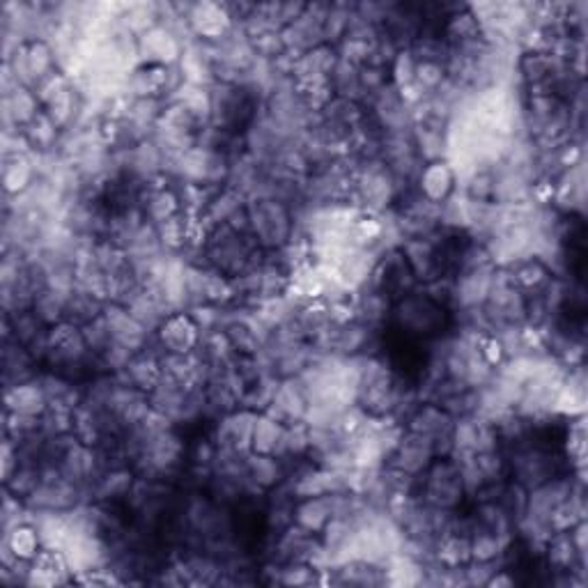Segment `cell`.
Returning <instances> with one entry per match:
<instances>
[{
  "label": "cell",
  "mask_w": 588,
  "mask_h": 588,
  "mask_svg": "<svg viewBox=\"0 0 588 588\" xmlns=\"http://www.w3.org/2000/svg\"><path fill=\"white\" fill-rule=\"evenodd\" d=\"M453 324L451 308L419 286L414 292L393 303L391 320L384 333L400 340V343L427 348L446 336Z\"/></svg>",
  "instance_id": "cell-1"
},
{
  "label": "cell",
  "mask_w": 588,
  "mask_h": 588,
  "mask_svg": "<svg viewBox=\"0 0 588 588\" xmlns=\"http://www.w3.org/2000/svg\"><path fill=\"white\" fill-rule=\"evenodd\" d=\"M262 258L265 251L260 249L254 235L237 230L230 224L209 228L200 251V262L224 274L230 281L256 271L262 265Z\"/></svg>",
  "instance_id": "cell-2"
},
{
  "label": "cell",
  "mask_w": 588,
  "mask_h": 588,
  "mask_svg": "<svg viewBox=\"0 0 588 588\" xmlns=\"http://www.w3.org/2000/svg\"><path fill=\"white\" fill-rule=\"evenodd\" d=\"M262 100L241 83L209 85V125L226 134L244 136L262 113Z\"/></svg>",
  "instance_id": "cell-3"
},
{
  "label": "cell",
  "mask_w": 588,
  "mask_h": 588,
  "mask_svg": "<svg viewBox=\"0 0 588 588\" xmlns=\"http://www.w3.org/2000/svg\"><path fill=\"white\" fill-rule=\"evenodd\" d=\"M249 233L262 251H281L297 235V212L276 196H254L246 203Z\"/></svg>",
  "instance_id": "cell-4"
},
{
  "label": "cell",
  "mask_w": 588,
  "mask_h": 588,
  "mask_svg": "<svg viewBox=\"0 0 588 588\" xmlns=\"http://www.w3.org/2000/svg\"><path fill=\"white\" fill-rule=\"evenodd\" d=\"M416 494L430 508L462 510L467 506V487L460 462L453 455H437L416 478Z\"/></svg>",
  "instance_id": "cell-5"
},
{
  "label": "cell",
  "mask_w": 588,
  "mask_h": 588,
  "mask_svg": "<svg viewBox=\"0 0 588 588\" xmlns=\"http://www.w3.org/2000/svg\"><path fill=\"white\" fill-rule=\"evenodd\" d=\"M481 318L487 333H502L526 324V297L502 267L494 271L489 292L481 306Z\"/></svg>",
  "instance_id": "cell-6"
},
{
  "label": "cell",
  "mask_w": 588,
  "mask_h": 588,
  "mask_svg": "<svg viewBox=\"0 0 588 588\" xmlns=\"http://www.w3.org/2000/svg\"><path fill=\"white\" fill-rule=\"evenodd\" d=\"M3 70L19 83L35 90L51 74L60 72L58 58L53 47L47 40H30L14 47L10 55H6Z\"/></svg>",
  "instance_id": "cell-7"
},
{
  "label": "cell",
  "mask_w": 588,
  "mask_h": 588,
  "mask_svg": "<svg viewBox=\"0 0 588 588\" xmlns=\"http://www.w3.org/2000/svg\"><path fill=\"white\" fill-rule=\"evenodd\" d=\"M365 288H373V290L382 292L393 303L419 288L416 276H414L405 254L400 251V246H393V249H386L380 254L375 269H373V274H370V281Z\"/></svg>",
  "instance_id": "cell-8"
},
{
  "label": "cell",
  "mask_w": 588,
  "mask_h": 588,
  "mask_svg": "<svg viewBox=\"0 0 588 588\" xmlns=\"http://www.w3.org/2000/svg\"><path fill=\"white\" fill-rule=\"evenodd\" d=\"M437 455L440 453H437L435 442L419 435V432L402 427L393 451L389 453V457L384 462V467H389L391 472H395L400 476L419 478Z\"/></svg>",
  "instance_id": "cell-9"
},
{
  "label": "cell",
  "mask_w": 588,
  "mask_h": 588,
  "mask_svg": "<svg viewBox=\"0 0 588 588\" xmlns=\"http://www.w3.org/2000/svg\"><path fill=\"white\" fill-rule=\"evenodd\" d=\"M455 416L432 400H419L412 412L402 421V427L419 432V435L435 442L440 455H451V435L455 427Z\"/></svg>",
  "instance_id": "cell-10"
},
{
  "label": "cell",
  "mask_w": 588,
  "mask_h": 588,
  "mask_svg": "<svg viewBox=\"0 0 588 588\" xmlns=\"http://www.w3.org/2000/svg\"><path fill=\"white\" fill-rule=\"evenodd\" d=\"M256 419H258L256 412L246 410V408H237L230 414L212 421L207 432H209L216 451L249 455Z\"/></svg>",
  "instance_id": "cell-11"
},
{
  "label": "cell",
  "mask_w": 588,
  "mask_h": 588,
  "mask_svg": "<svg viewBox=\"0 0 588 588\" xmlns=\"http://www.w3.org/2000/svg\"><path fill=\"white\" fill-rule=\"evenodd\" d=\"M331 3H306L303 14L281 30L286 51L295 58L324 44V19Z\"/></svg>",
  "instance_id": "cell-12"
},
{
  "label": "cell",
  "mask_w": 588,
  "mask_h": 588,
  "mask_svg": "<svg viewBox=\"0 0 588 588\" xmlns=\"http://www.w3.org/2000/svg\"><path fill=\"white\" fill-rule=\"evenodd\" d=\"M182 38L171 30L168 25L159 23L149 30H145L143 35L136 38V55L138 65H157V68H173L179 63L182 51H184Z\"/></svg>",
  "instance_id": "cell-13"
},
{
  "label": "cell",
  "mask_w": 588,
  "mask_h": 588,
  "mask_svg": "<svg viewBox=\"0 0 588 588\" xmlns=\"http://www.w3.org/2000/svg\"><path fill=\"white\" fill-rule=\"evenodd\" d=\"M184 19H187L192 38L205 44L221 42L235 30V21L230 19L224 3H209V0H203V3H189Z\"/></svg>",
  "instance_id": "cell-14"
},
{
  "label": "cell",
  "mask_w": 588,
  "mask_h": 588,
  "mask_svg": "<svg viewBox=\"0 0 588 588\" xmlns=\"http://www.w3.org/2000/svg\"><path fill=\"white\" fill-rule=\"evenodd\" d=\"M203 340V331L189 311L171 313L154 331V345L166 354H194Z\"/></svg>",
  "instance_id": "cell-15"
},
{
  "label": "cell",
  "mask_w": 588,
  "mask_h": 588,
  "mask_svg": "<svg viewBox=\"0 0 588 588\" xmlns=\"http://www.w3.org/2000/svg\"><path fill=\"white\" fill-rule=\"evenodd\" d=\"M437 235V233H435ZM412 237L400 241V251L405 254L419 286H430L435 281H442L444 276V262L437 237Z\"/></svg>",
  "instance_id": "cell-16"
},
{
  "label": "cell",
  "mask_w": 588,
  "mask_h": 588,
  "mask_svg": "<svg viewBox=\"0 0 588 588\" xmlns=\"http://www.w3.org/2000/svg\"><path fill=\"white\" fill-rule=\"evenodd\" d=\"M104 322L111 331L113 343L122 345L125 350H130L132 354L143 352L145 348H149L154 343V333L149 329H145L125 306L120 303H106L104 306Z\"/></svg>",
  "instance_id": "cell-17"
},
{
  "label": "cell",
  "mask_w": 588,
  "mask_h": 588,
  "mask_svg": "<svg viewBox=\"0 0 588 588\" xmlns=\"http://www.w3.org/2000/svg\"><path fill=\"white\" fill-rule=\"evenodd\" d=\"M324 584L343 588H380L389 586V572L384 564L348 559L324 570Z\"/></svg>",
  "instance_id": "cell-18"
},
{
  "label": "cell",
  "mask_w": 588,
  "mask_h": 588,
  "mask_svg": "<svg viewBox=\"0 0 588 588\" xmlns=\"http://www.w3.org/2000/svg\"><path fill=\"white\" fill-rule=\"evenodd\" d=\"M338 49L331 44H322L316 47L311 51L301 53L295 60V68H292V81L299 90H311L324 83H331V74L338 65Z\"/></svg>",
  "instance_id": "cell-19"
},
{
  "label": "cell",
  "mask_w": 588,
  "mask_h": 588,
  "mask_svg": "<svg viewBox=\"0 0 588 588\" xmlns=\"http://www.w3.org/2000/svg\"><path fill=\"white\" fill-rule=\"evenodd\" d=\"M460 189V179L448 159L425 162L414 179V192L425 200L442 205Z\"/></svg>",
  "instance_id": "cell-20"
},
{
  "label": "cell",
  "mask_w": 588,
  "mask_h": 588,
  "mask_svg": "<svg viewBox=\"0 0 588 588\" xmlns=\"http://www.w3.org/2000/svg\"><path fill=\"white\" fill-rule=\"evenodd\" d=\"M42 111L35 90L25 85L3 90V134H23Z\"/></svg>",
  "instance_id": "cell-21"
},
{
  "label": "cell",
  "mask_w": 588,
  "mask_h": 588,
  "mask_svg": "<svg viewBox=\"0 0 588 588\" xmlns=\"http://www.w3.org/2000/svg\"><path fill=\"white\" fill-rule=\"evenodd\" d=\"M549 207L561 214H575V216L586 214V162L566 168L554 179V194Z\"/></svg>",
  "instance_id": "cell-22"
},
{
  "label": "cell",
  "mask_w": 588,
  "mask_h": 588,
  "mask_svg": "<svg viewBox=\"0 0 588 588\" xmlns=\"http://www.w3.org/2000/svg\"><path fill=\"white\" fill-rule=\"evenodd\" d=\"M42 549L44 540L38 526L30 519L19 522L10 532L3 534V543H0V551H3L0 554V566H10L17 561L30 564Z\"/></svg>",
  "instance_id": "cell-23"
},
{
  "label": "cell",
  "mask_w": 588,
  "mask_h": 588,
  "mask_svg": "<svg viewBox=\"0 0 588 588\" xmlns=\"http://www.w3.org/2000/svg\"><path fill=\"white\" fill-rule=\"evenodd\" d=\"M40 177V164L33 152L21 154H3V171H0V179H3V194L8 198L23 196Z\"/></svg>",
  "instance_id": "cell-24"
},
{
  "label": "cell",
  "mask_w": 588,
  "mask_h": 588,
  "mask_svg": "<svg viewBox=\"0 0 588 588\" xmlns=\"http://www.w3.org/2000/svg\"><path fill=\"white\" fill-rule=\"evenodd\" d=\"M74 584V572L70 568L68 556L53 549L44 547L33 561H30L28 570V586H65Z\"/></svg>",
  "instance_id": "cell-25"
},
{
  "label": "cell",
  "mask_w": 588,
  "mask_h": 588,
  "mask_svg": "<svg viewBox=\"0 0 588 588\" xmlns=\"http://www.w3.org/2000/svg\"><path fill=\"white\" fill-rule=\"evenodd\" d=\"M502 269H506V274L510 276V281L515 283V288L524 297L540 295L556 278L551 267L538 256H524V258H519V260H515Z\"/></svg>",
  "instance_id": "cell-26"
},
{
  "label": "cell",
  "mask_w": 588,
  "mask_h": 588,
  "mask_svg": "<svg viewBox=\"0 0 588 588\" xmlns=\"http://www.w3.org/2000/svg\"><path fill=\"white\" fill-rule=\"evenodd\" d=\"M265 414L274 416L276 421H281L283 425L306 421L308 400H306L303 389L299 386V382L295 378H290V380H278L276 391H274V398H271V402H269V408H267Z\"/></svg>",
  "instance_id": "cell-27"
},
{
  "label": "cell",
  "mask_w": 588,
  "mask_h": 588,
  "mask_svg": "<svg viewBox=\"0 0 588 588\" xmlns=\"http://www.w3.org/2000/svg\"><path fill=\"white\" fill-rule=\"evenodd\" d=\"M246 478L256 494H269L288 478V464L276 455H246Z\"/></svg>",
  "instance_id": "cell-28"
},
{
  "label": "cell",
  "mask_w": 588,
  "mask_h": 588,
  "mask_svg": "<svg viewBox=\"0 0 588 588\" xmlns=\"http://www.w3.org/2000/svg\"><path fill=\"white\" fill-rule=\"evenodd\" d=\"M391 308L393 301L386 299L382 292L363 288L352 297V320L373 331H384L391 320Z\"/></svg>",
  "instance_id": "cell-29"
},
{
  "label": "cell",
  "mask_w": 588,
  "mask_h": 588,
  "mask_svg": "<svg viewBox=\"0 0 588 588\" xmlns=\"http://www.w3.org/2000/svg\"><path fill=\"white\" fill-rule=\"evenodd\" d=\"M159 357H162L159 348L152 343L143 352H136L130 359L127 368L122 370L117 378H122L127 384L136 386L143 393H149L154 386L162 382V361H159Z\"/></svg>",
  "instance_id": "cell-30"
},
{
  "label": "cell",
  "mask_w": 588,
  "mask_h": 588,
  "mask_svg": "<svg viewBox=\"0 0 588 588\" xmlns=\"http://www.w3.org/2000/svg\"><path fill=\"white\" fill-rule=\"evenodd\" d=\"M47 410H49V398L40 382V375L35 380H28L6 389V412L42 419Z\"/></svg>",
  "instance_id": "cell-31"
},
{
  "label": "cell",
  "mask_w": 588,
  "mask_h": 588,
  "mask_svg": "<svg viewBox=\"0 0 588 588\" xmlns=\"http://www.w3.org/2000/svg\"><path fill=\"white\" fill-rule=\"evenodd\" d=\"M42 365L35 361L14 338H3V386H14L28 380H35L42 373Z\"/></svg>",
  "instance_id": "cell-32"
},
{
  "label": "cell",
  "mask_w": 588,
  "mask_h": 588,
  "mask_svg": "<svg viewBox=\"0 0 588 588\" xmlns=\"http://www.w3.org/2000/svg\"><path fill=\"white\" fill-rule=\"evenodd\" d=\"M246 203H249V198H246L239 189L230 187V184H226V187H221L219 192H216L207 205V209L203 212L200 219L214 228V226H224L228 224L233 216H237Z\"/></svg>",
  "instance_id": "cell-33"
},
{
  "label": "cell",
  "mask_w": 588,
  "mask_h": 588,
  "mask_svg": "<svg viewBox=\"0 0 588 588\" xmlns=\"http://www.w3.org/2000/svg\"><path fill=\"white\" fill-rule=\"evenodd\" d=\"M283 435H286V425L281 421H276L274 416L265 412L258 414L256 425H254V437H251V453L278 457V453H281Z\"/></svg>",
  "instance_id": "cell-34"
},
{
  "label": "cell",
  "mask_w": 588,
  "mask_h": 588,
  "mask_svg": "<svg viewBox=\"0 0 588 588\" xmlns=\"http://www.w3.org/2000/svg\"><path fill=\"white\" fill-rule=\"evenodd\" d=\"M104 306L106 303L102 299H97L95 295H90L76 286L68 297L65 322H70L74 327H85L87 322H92L104 313Z\"/></svg>",
  "instance_id": "cell-35"
},
{
  "label": "cell",
  "mask_w": 588,
  "mask_h": 588,
  "mask_svg": "<svg viewBox=\"0 0 588 588\" xmlns=\"http://www.w3.org/2000/svg\"><path fill=\"white\" fill-rule=\"evenodd\" d=\"M68 297L70 292L63 290H55V288H44L33 303V311L35 316L47 324V327H55L60 322H65V306H68Z\"/></svg>",
  "instance_id": "cell-36"
},
{
  "label": "cell",
  "mask_w": 588,
  "mask_h": 588,
  "mask_svg": "<svg viewBox=\"0 0 588 588\" xmlns=\"http://www.w3.org/2000/svg\"><path fill=\"white\" fill-rule=\"evenodd\" d=\"M40 435H44L42 419L21 416V414H12V412L3 414V440L19 446V444H25V442L35 440Z\"/></svg>",
  "instance_id": "cell-37"
}]
</instances>
